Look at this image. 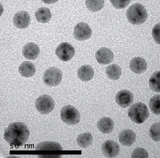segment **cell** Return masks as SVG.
Here are the masks:
<instances>
[{"instance_id": "obj_16", "label": "cell", "mask_w": 160, "mask_h": 158, "mask_svg": "<svg viewBox=\"0 0 160 158\" xmlns=\"http://www.w3.org/2000/svg\"><path fill=\"white\" fill-rule=\"evenodd\" d=\"M97 126L100 132L104 134H108L111 133L114 129L115 124L113 120L110 117H103L98 121Z\"/></svg>"}, {"instance_id": "obj_1", "label": "cell", "mask_w": 160, "mask_h": 158, "mask_svg": "<svg viewBox=\"0 0 160 158\" xmlns=\"http://www.w3.org/2000/svg\"><path fill=\"white\" fill-rule=\"evenodd\" d=\"M30 136L28 126L23 122H14L6 128L4 133V140L11 146L20 147L27 142Z\"/></svg>"}, {"instance_id": "obj_13", "label": "cell", "mask_w": 160, "mask_h": 158, "mask_svg": "<svg viewBox=\"0 0 160 158\" xmlns=\"http://www.w3.org/2000/svg\"><path fill=\"white\" fill-rule=\"evenodd\" d=\"M40 53L39 47L35 43L30 42L26 44L22 49V54L26 59L35 60L38 58Z\"/></svg>"}, {"instance_id": "obj_26", "label": "cell", "mask_w": 160, "mask_h": 158, "mask_svg": "<svg viewBox=\"0 0 160 158\" xmlns=\"http://www.w3.org/2000/svg\"><path fill=\"white\" fill-rule=\"evenodd\" d=\"M149 135L155 142L160 141V122H157L152 124L149 129Z\"/></svg>"}, {"instance_id": "obj_10", "label": "cell", "mask_w": 160, "mask_h": 158, "mask_svg": "<svg viewBox=\"0 0 160 158\" xmlns=\"http://www.w3.org/2000/svg\"><path fill=\"white\" fill-rule=\"evenodd\" d=\"M120 147L114 140H107L103 143L102 152L106 157H115L119 155Z\"/></svg>"}, {"instance_id": "obj_11", "label": "cell", "mask_w": 160, "mask_h": 158, "mask_svg": "<svg viewBox=\"0 0 160 158\" xmlns=\"http://www.w3.org/2000/svg\"><path fill=\"white\" fill-rule=\"evenodd\" d=\"M13 23L18 28L25 29L31 23V16L26 11H19L13 17Z\"/></svg>"}, {"instance_id": "obj_21", "label": "cell", "mask_w": 160, "mask_h": 158, "mask_svg": "<svg viewBox=\"0 0 160 158\" xmlns=\"http://www.w3.org/2000/svg\"><path fill=\"white\" fill-rule=\"evenodd\" d=\"M106 73L110 79L118 80L122 76V69L116 64H112L106 68Z\"/></svg>"}, {"instance_id": "obj_22", "label": "cell", "mask_w": 160, "mask_h": 158, "mask_svg": "<svg viewBox=\"0 0 160 158\" xmlns=\"http://www.w3.org/2000/svg\"><path fill=\"white\" fill-rule=\"evenodd\" d=\"M92 142V136L90 133H81L77 137V142H78V144L80 147L84 148V149L91 146Z\"/></svg>"}, {"instance_id": "obj_20", "label": "cell", "mask_w": 160, "mask_h": 158, "mask_svg": "<svg viewBox=\"0 0 160 158\" xmlns=\"http://www.w3.org/2000/svg\"><path fill=\"white\" fill-rule=\"evenodd\" d=\"M36 150H63V147L61 144L56 142H52V141H46V142H43L42 143L38 144L35 147Z\"/></svg>"}, {"instance_id": "obj_25", "label": "cell", "mask_w": 160, "mask_h": 158, "mask_svg": "<svg viewBox=\"0 0 160 158\" xmlns=\"http://www.w3.org/2000/svg\"><path fill=\"white\" fill-rule=\"evenodd\" d=\"M149 108L155 115H160V95L153 96L149 101Z\"/></svg>"}, {"instance_id": "obj_24", "label": "cell", "mask_w": 160, "mask_h": 158, "mask_svg": "<svg viewBox=\"0 0 160 158\" xmlns=\"http://www.w3.org/2000/svg\"><path fill=\"white\" fill-rule=\"evenodd\" d=\"M149 86L152 91L160 93V71L155 72L149 79Z\"/></svg>"}, {"instance_id": "obj_8", "label": "cell", "mask_w": 160, "mask_h": 158, "mask_svg": "<svg viewBox=\"0 0 160 158\" xmlns=\"http://www.w3.org/2000/svg\"><path fill=\"white\" fill-rule=\"evenodd\" d=\"M73 35L78 41H85L92 35V29L88 23L80 22L77 24L73 30Z\"/></svg>"}, {"instance_id": "obj_15", "label": "cell", "mask_w": 160, "mask_h": 158, "mask_svg": "<svg viewBox=\"0 0 160 158\" xmlns=\"http://www.w3.org/2000/svg\"><path fill=\"white\" fill-rule=\"evenodd\" d=\"M118 139L123 146H131L135 142L136 134L132 130L124 129L119 134Z\"/></svg>"}, {"instance_id": "obj_23", "label": "cell", "mask_w": 160, "mask_h": 158, "mask_svg": "<svg viewBox=\"0 0 160 158\" xmlns=\"http://www.w3.org/2000/svg\"><path fill=\"white\" fill-rule=\"evenodd\" d=\"M85 4L91 12H98L104 6V0H86Z\"/></svg>"}, {"instance_id": "obj_5", "label": "cell", "mask_w": 160, "mask_h": 158, "mask_svg": "<svg viewBox=\"0 0 160 158\" xmlns=\"http://www.w3.org/2000/svg\"><path fill=\"white\" fill-rule=\"evenodd\" d=\"M62 77L63 74L61 70L56 67H51L44 72L43 81L48 86H58L61 84Z\"/></svg>"}, {"instance_id": "obj_29", "label": "cell", "mask_w": 160, "mask_h": 158, "mask_svg": "<svg viewBox=\"0 0 160 158\" xmlns=\"http://www.w3.org/2000/svg\"><path fill=\"white\" fill-rule=\"evenodd\" d=\"M152 35L155 42L160 45V23H157L153 27L152 31Z\"/></svg>"}, {"instance_id": "obj_18", "label": "cell", "mask_w": 160, "mask_h": 158, "mask_svg": "<svg viewBox=\"0 0 160 158\" xmlns=\"http://www.w3.org/2000/svg\"><path fill=\"white\" fill-rule=\"evenodd\" d=\"M19 73L22 77H32L36 73V66L31 62H24L19 66Z\"/></svg>"}, {"instance_id": "obj_30", "label": "cell", "mask_w": 160, "mask_h": 158, "mask_svg": "<svg viewBox=\"0 0 160 158\" xmlns=\"http://www.w3.org/2000/svg\"><path fill=\"white\" fill-rule=\"evenodd\" d=\"M43 2H44L45 4H55V3L58 2L59 0H42Z\"/></svg>"}, {"instance_id": "obj_9", "label": "cell", "mask_w": 160, "mask_h": 158, "mask_svg": "<svg viewBox=\"0 0 160 158\" xmlns=\"http://www.w3.org/2000/svg\"><path fill=\"white\" fill-rule=\"evenodd\" d=\"M115 101L119 106L122 108H127L132 105L134 101V96L130 90H121L116 94Z\"/></svg>"}, {"instance_id": "obj_3", "label": "cell", "mask_w": 160, "mask_h": 158, "mask_svg": "<svg viewBox=\"0 0 160 158\" xmlns=\"http://www.w3.org/2000/svg\"><path fill=\"white\" fill-rule=\"evenodd\" d=\"M128 115L133 122L142 124L148 118L149 110L147 106L142 102H137L130 107Z\"/></svg>"}, {"instance_id": "obj_19", "label": "cell", "mask_w": 160, "mask_h": 158, "mask_svg": "<svg viewBox=\"0 0 160 158\" xmlns=\"http://www.w3.org/2000/svg\"><path fill=\"white\" fill-rule=\"evenodd\" d=\"M52 14L50 9L46 7H41L35 12V18L37 21L42 23H46L51 19Z\"/></svg>"}, {"instance_id": "obj_6", "label": "cell", "mask_w": 160, "mask_h": 158, "mask_svg": "<svg viewBox=\"0 0 160 158\" xmlns=\"http://www.w3.org/2000/svg\"><path fill=\"white\" fill-rule=\"evenodd\" d=\"M55 106L54 99L48 95H40L35 101L36 109L43 115H47L51 113L54 109Z\"/></svg>"}, {"instance_id": "obj_4", "label": "cell", "mask_w": 160, "mask_h": 158, "mask_svg": "<svg viewBox=\"0 0 160 158\" xmlns=\"http://www.w3.org/2000/svg\"><path fill=\"white\" fill-rule=\"evenodd\" d=\"M60 117L63 122L68 125H75L81 119L79 110L71 105L63 107L60 111Z\"/></svg>"}, {"instance_id": "obj_17", "label": "cell", "mask_w": 160, "mask_h": 158, "mask_svg": "<svg viewBox=\"0 0 160 158\" xmlns=\"http://www.w3.org/2000/svg\"><path fill=\"white\" fill-rule=\"evenodd\" d=\"M95 72L92 67L90 65H83L78 70V78L83 82H88L94 77Z\"/></svg>"}, {"instance_id": "obj_7", "label": "cell", "mask_w": 160, "mask_h": 158, "mask_svg": "<svg viewBox=\"0 0 160 158\" xmlns=\"http://www.w3.org/2000/svg\"><path fill=\"white\" fill-rule=\"evenodd\" d=\"M55 54L61 61L68 62L74 57L75 50L71 43L63 42L57 47Z\"/></svg>"}, {"instance_id": "obj_12", "label": "cell", "mask_w": 160, "mask_h": 158, "mask_svg": "<svg viewBox=\"0 0 160 158\" xmlns=\"http://www.w3.org/2000/svg\"><path fill=\"white\" fill-rule=\"evenodd\" d=\"M97 62L100 64L106 65L111 63L114 59V54L111 49L106 47H102L95 53Z\"/></svg>"}, {"instance_id": "obj_27", "label": "cell", "mask_w": 160, "mask_h": 158, "mask_svg": "<svg viewBox=\"0 0 160 158\" xmlns=\"http://www.w3.org/2000/svg\"><path fill=\"white\" fill-rule=\"evenodd\" d=\"M132 158H148V153L146 149L143 148H136L132 153Z\"/></svg>"}, {"instance_id": "obj_28", "label": "cell", "mask_w": 160, "mask_h": 158, "mask_svg": "<svg viewBox=\"0 0 160 158\" xmlns=\"http://www.w3.org/2000/svg\"><path fill=\"white\" fill-rule=\"evenodd\" d=\"M131 0H111L112 5L117 9H122L127 6Z\"/></svg>"}, {"instance_id": "obj_14", "label": "cell", "mask_w": 160, "mask_h": 158, "mask_svg": "<svg viewBox=\"0 0 160 158\" xmlns=\"http://www.w3.org/2000/svg\"><path fill=\"white\" fill-rule=\"evenodd\" d=\"M147 62L141 57H136L132 58L130 62V69L132 73L135 74H142L147 70Z\"/></svg>"}, {"instance_id": "obj_2", "label": "cell", "mask_w": 160, "mask_h": 158, "mask_svg": "<svg viewBox=\"0 0 160 158\" xmlns=\"http://www.w3.org/2000/svg\"><path fill=\"white\" fill-rule=\"evenodd\" d=\"M126 15L128 21L133 25L142 24L148 19V13L146 8L138 3L130 6Z\"/></svg>"}]
</instances>
